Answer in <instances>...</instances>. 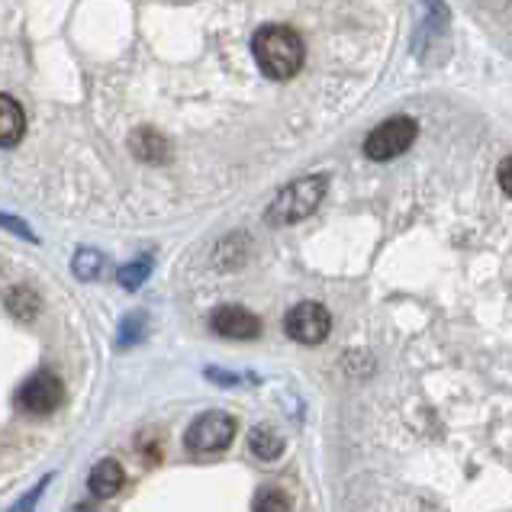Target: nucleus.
Wrapping results in <instances>:
<instances>
[{
	"mask_svg": "<svg viewBox=\"0 0 512 512\" xmlns=\"http://www.w3.org/2000/svg\"><path fill=\"white\" fill-rule=\"evenodd\" d=\"M0 226H4V229H13V232H17V236L33 239V242H36V236L23 226V219H17V216H4V213H0Z\"/></svg>",
	"mask_w": 512,
	"mask_h": 512,
	"instance_id": "nucleus-18",
	"label": "nucleus"
},
{
	"mask_svg": "<svg viewBox=\"0 0 512 512\" xmlns=\"http://www.w3.org/2000/svg\"><path fill=\"white\" fill-rule=\"evenodd\" d=\"M210 326L216 335L236 339V342H248V339H258L261 335V319L252 310H245V306H236V303L216 306L210 316Z\"/></svg>",
	"mask_w": 512,
	"mask_h": 512,
	"instance_id": "nucleus-7",
	"label": "nucleus"
},
{
	"mask_svg": "<svg viewBox=\"0 0 512 512\" xmlns=\"http://www.w3.org/2000/svg\"><path fill=\"white\" fill-rule=\"evenodd\" d=\"M248 448H252V455L261 458V461H274L284 455V438L274 426H255L248 432Z\"/></svg>",
	"mask_w": 512,
	"mask_h": 512,
	"instance_id": "nucleus-12",
	"label": "nucleus"
},
{
	"mask_svg": "<svg viewBox=\"0 0 512 512\" xmlns=\"http://www.w3.org/2000/svg\"><path fill=\"white\" fill-rule=\"evenodd\" d=\"M4 306H7V313L17 319V323H33V319L39 316V310H42V300H39V294L33 287L17 284V287H10L4 294Z\"/></svg>",
	"mask_w": 512,
	"mask_h": 512,
	"instance_id": "nucleus-10",
	"label": "nucleus"
},
{
	"mask_svg": "<svg viewBox=\"0 0 512 512\" xmlns=\"http://www.w3.org/2000/svg\"><path fill=\"white\" fill-rule=\"evenodd\" d=\"M252 512H290V500L284 490L277 487H261L255 493V503H252Z\"/></svg>",
	"mask_w": 512,
	"mask_h": 512,
	"instance_id": "nucleus-15",
	"label": "nucleus"
},
{
	"mask_svg": "<svg viewBox=\"0 0 512 512\" xmlns=\"http://www.w3.org/2000/svg\"><path fill=\"white\" fill-rule=\"evenodd\" d=\"M49 484H52V474H49V477H42L39 484H36L33 490H29V493L23 496V500H17V506L7 509V512H36V506H39V500H42V493H46Z\"/></svg>",
	"mask_w": 512,
	"mask_h": 512,
	"instance_id": "nucleus-16",
	"label": "nucleus"
},
{
	"mask_svg": "<svg viewBox=\"0 0 512 512\" xmlns=\"http://www.w3.org/2000/svg\"><path fill=\"white\" fill-rule=\"evenodd\" d=\"M496 181H500V187L506 190V197H512V158L500 162V168H496Z\"/></svg>",
	"mask_w": 512,
	"mask_h": 512,
	"instance_id": "nucleus-19",
	"label": "nucleus"
},
{
	"mask_svg": "<svg viewBox=\"0 0 512 512\" xmlns=\"http://www.w3.org/2000/svg\"><path fill=\"white\" fill-rule=\"evenodd\" d=\"M75 512H94V509H75Z\"/></svg>",
	"mask_w": 512,
	"mask_h": 512,
	"instance_id": "nucleus-22",
	"label": "nucleus"
},
{
	"mask_svg": "<svg viewBox=\"0 0 512 512\" xmlns=\"http://www.w3.org/2000/svg\"><path fill=\"white\" fill-rule=\"evenodd\" d=\"M71 271L81 281H94V277L104 271V255L97 252V248H81V252L71 258Z\"/></svg>",
	"mask_w": 512,
	"mask_h": 512,
	"instance_id": "nucleus-13",
	"label": "nucleus"
},
{
	"mask_svg": "<svg viewBox=\"0 0 512 512\" xmlns=\"http://www.w3.org/2000/svg\"><path fill=\"white\" fill-rule=\"evenodd\" d=\"M26 133V113L10 94H0V149L17 145Z\"/></svg>",
	"mask_w": 512,
	"mask_h": 512,
	"instance_id": "nucleus-9",
	"label": "nucleus"
},
{
	"mask_svg": "<svg viewBox=\"0 0 512 512\" xmlns=\"http://www.w3.org/2000/svg\"><path fill=\"white\" fill-rule=\"evenodd\" d=\"M62 397H65L62 380H58L52 371H39L17 390V406L29 416H49L58 409Z\"/></svg>",
	"mask_w": 512,
	"mask_h": 512,
	"instance_id": "nucleus-6",
	"label": "nucleus"
},
{
	"mask_svg": "<svg viewBox=\"0 0 512 512\" xmlns=\"http://www.w3.org/2000/svg\"><path fill=\"white\" fill-rule=\"evenodd\" d=\"M232 438H236V419L229 413H219V409H210V413H200L190 422L184 442L197 455H213V451L229 448Z\"/></svg>",
	"mask_w": 512,
	"mask_h": 512,
	"instance_id": "nucleus-4",
	"label": "nucleus"
},
{
	"mask_svg": "<svg viewBox=\"0 0 512 512\" xmlns=\"http://www.w3.org/2000/svg\"><path fill=\"white\" fill-rule=\"evenodd\" d=\"M207 377H210V380H216V384H239V377H236V374H229V371H216V368H210V371H207Z\"/></svg>",
	"mask_w": 512,
	"mask_h": 512,
	"instance_id": "nucleus-21",
	"label": "nucleus"
},
{
	"mask_svg": "<svg viewBox=\"0 0 512 512\" xmlns=\"http://www.w3.org/2000/svg\"><path fill=\"white\" fill-rule=\"evenodd\" d=\"M142 451H145V458H149L152 464H158V461H162V448H158V442H155V438L152 435H142Z\"/></svg>",
	"mask_w": 512,
	"mask_h": 512,
	"instance_id": "nucleus-20",
	"label": "nucleus"
},
{
	"mask_svg": "<svg viewBox=\"0 0 512 512\" xmlns=\"http://www.w3.org/2000/svg\"><path fill=\"white\" fill-rule=\"evenodd\" d=\"M284 332L300 345H319L326 342V335L332 332V316L323 303L303 300L297 306H290L284 316Z\"/></svg>",
	"mask_w": 512,
	"mask_h": 512,
	"instance_id": "nucleus-5",
	"label": "nucleus"
},
{
	"mask_svg": "<svg viewBox=\"0 0 512 512\" xmlns=\"http://www.w3.org/2000/svg\"><path fill=\"white\" fill-rule=\"evenodd\" d=\"M326 190H329L326 174H306V178L290 181L281 194L271 200L265 219L271 226H294L310 213H316V207L326 197Z\"/></svg>",
	"mask_w": 512,
	"mask_h": 512,
	"instance_id": "nucleus-2",
	"label": "nucleus"
},
{
	"mask_svg": "<svg viewBox=\"0 0 512 512\" xmlns=\"http://www.w3.org/2000/svg\"><path fill=\"white\" fill-rule=\"evenodd\" d=\"M416 136L419 126L413 116H390V120H384L364 139V155L371 162H393V158H400L416 142Z\"/></svg>",
	"mask_w": 512,
	"mask_h": 512,
	"instance_id": "nucleus-3",
	"label": "nucleus"
},
{
	"mask_svg": "<svg viewBox=\"0 0 512 512\" xmlns=\"http://www.w3.org/2000/svg\"><path fill=\"white\" fill-rule=\"evenodd\" d=\"M133 155L142 158V162H149V165H158V162H168L171 145L162 133H158V129H139V133L133 136Z\"/></svg>",
	"mask_w": 512,
	"mask_h": 512,
	"instance_id": "nucleus-11",
	"label": "nucleus"
},
{
	"mask_svg": "<svg viewBox=\"0 0 512 512\" xmlns=\"http://www.w3.org/2000/svg\"><path fill=\"white\" fill-rule=\"evenodd\" d=\"M123 484H126V474H123L120 461H113V458L97 461L91 477H87V487H91V493L97 496V500H110V496H116L123 490Z\"/></svg>",
	"mask_w": 512,
	"mask_h": 512,
	"instance_id": "nucleus-8",
	"label": "nucleus"
},
{
	"mask_svg": "<svg viewBox=\"0 0 512 512\" xmlns=\"http://www.w3.org/2000/svg\"><path fill=\"white\" fill-rule=\"evenodd\" d=\"M149 274H152V258L145 255L139 261H129V265H123L120 274H116V281H120L126 290H139L145 281H149Z\"/></svg>",
	"mask_w": 512,
	"mask_h": 512,
	"instance_id": "nucleus-14",
	"label": "nucleus"
},
{
	"mask_svg": "<svg viewBox=\"0 0 512 512\" xmlns=\"http://www.w3.org/2000/svg\"><path fill=\"white\" fill-rule=\"evenodd\" d=\"M142 323H145V316H142V313H139V316L133 313V316H126V319H123V326H120V345H123V348L142 339Z\"/></svg>",
	"mask_w": 512,
	"mask_h": 512,
	"instance_id": "nucleus-17",
	"label": "nucleus"
},
{
	"mask_svg": "<svg viewBox=\"0 0 512 512\" xmlns=\"http://www.w3.org/2000/svg\"><path fill=\"white\" fill-rule=\"evenodd\" d=\"M252 52L258 68L271 81H290L303 68L306 46L297 29L290 26H265L252 39Z\"/></svg>",
	"mask_w": 512,
	"mask_h": 512,
	"instance_id": "nucleus-1",
	"label": "nucleus"
}]
</instances>
